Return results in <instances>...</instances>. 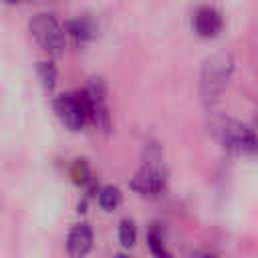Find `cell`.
Wrapping results in <instances>:
<instances>
[{
	"instance_id": "obj_1",
	"label": "cell",
	"mask_w": 258,
	"mask_h": 258,
	"mask_svg": "<svg viewBox=\"0 0 258 258\" xmlns=\"http://www.w3.org/2000/svg\"><path fill=\"white\" fill-rule=\"evenodd\" d=\"M30 32L36 42L50 54H60L64 48V30L52 14H36L30 20Z\"/></svg>"
},
{
	"instance_id": "obj_2",
	"label": "cell",
	"mask_w": 258,
	"mask_h": 258,
	"mask_svg": "<svg viewBox=\"0 0 258 258\" xmlns=\"http://www.w3.org/2000/svg\"><path fill=\"white\" fill-rule=\"evenodd\" d=\"M54 111L62 125L71 131H81L89 123V105L83 93H67L54 101Z\"/></svg>"
},
{
	"instance_id": "obj_3",
	"label": "cell",
	"mask_w": 258,
	"mask_h": 258,
	"mask_svg": "<svg viewBox=\"0 0 258 258\" xmlns=\"http://www.w3.org/2000/svg\"><path fill=\"white\" fill-rule=\"evenodd\" d=\"M218 135L224 147L240 153H254L258 151V137L244 125L234 121H222L218 127Z\"/></svg>"
},
{
	"instance_id": "obj_4",
	"label": "cell",
	"mask_w": 258,
	"mask_h": 258,
	"mask_svg": "<svg viewBox=\"0 0 258 258\" xmlns=\"http://www.w3.org/2000/svg\"><path fill=\"white\" fill-rule=\"evenodd\" d=\"M230 71H232V62H230L228 56L220 54V56L210 58V60L206 62L204 75H202V79H204V81H202L204 93H206V95H216V93L224 87V83H226Z\"/></svg>"
},
{
	"instance_id": "obj_5",
	"label": "cell",
	"mask_w": 258,
	"mask_h": 258,
	"mask_svg": "<svg viewBox=\"0 0 258 258\" xmlns=\"http://www.w3.org/2000/svg\"><path fill=\"white\" fill-rule=\"evenodd\" d=\"M131 187L141 196H157L165 187V173L157 165H145L133 175Z\"/></svg>"
},
{
	"instance_id": "obj_6",
	"label": "cell",
	"mask_w": 258,
	"mask_h": 258,
	"mask_svg": "<svg viewBox=\"0 0 258 258\" xmlns=\"http://www.w3.org/2000/svg\"><path fill=\"white\" fill-rule=\"evenodd\" d=\"M194 30L202 38H212L222 30V14L212 6H202L194 14Z\"/></svg>"
},
{
	"instance_id": "obj_7",
	"label": "cell",
	"mask_w": 258,
	"mask_h": 258,
	"mask_svg": "<svg viewBox=\"0 0 258 258\" xmlns=\"http://www.w3.org/2000/svg\"><path fill=\"white\" fill-rule=\"evenodd\" d=\"M93 248V232L87 224H77L67 238V252L71 258H85Z\"/></svg>"
},
{
	"instance_id": "obj_8",
	"label": "cell",
	"mask_w": 258,
	"mask_h": 258,
	"mask_svg": "<svg viewBox=\"0 0 258 258\" xmlns=\"http://www.w3.org/2000/svg\"><path fill=\"white\" fill-rule=\"evenodd\" d=\"M67 34L77 42H85L95 36V24L89 18H75L67 22Z\"/></svg>"
},
{
	"instance_id": "obj_9",
	"label": "cell",
	"mask_w": 258,
	"mask_h": 258,
	"mask_svg": "<svg viewBox=\"0 0 258 258\" xmlns=\"http://www.w3.org/2000/svg\"><path fill=\"white\" fill-rule=\"evenodd\" d=\"M99 206L105 212H113L115 208L121 206V191L113 185H105L99 189Z\"/></svg>"
},
{
	"instance_id": "obj_10",
	"label": "cell",
	"mask_w": 258,
	"mask_h": 258,
	"mask_svg": "<svg viewBox=\"0 0 258 258\" xmlns=\"http://www.w3.org/2000/svg\"><path fill=\"white\" fill-rule=\"evenodd\" d=\"M147 244H149V250L153 252L155 258H171L167 248H165V240H163V234L157 226H151L149 234H147Z\"/></svg>"
},
{
	"instance_id": "obj_11",
	"label": "cell",
	"mask_w": 258,
	"mask_h": 258,
	"mask_svg": "<svg viewBox=\"0 0 258 258\" xmlns=\"http://www.w3.org/2000/svg\"><path fill=\"white\" fill-rule=\"evenodd\" d=\"M36 73H38L40 83H42L48 91H50V89H54V83H56V69L52 67V62H46V60L38 62Z\"/></svg>"
},
{
	"instance_id": "obj_12",
	"label": "cell",
	"mask_w": 258,
	"mask_h": 258,
	"mask_svg": "<svg viewBox=\"0 0 258 258\" xmlns=\"http://www.w3.org/2000/svg\"><path fill=\"white\" fill-rule=\"evenodd\" d=\"M135 238H137V230H135V224L131 220H123L121 226H119V240L123 246H133L135 244Z\"/></svg>"
},
{
	"instance_id": "obj_13",
	"label": "cell",
	"mask_w": 258,
	"mask_h": 258,
	"mask_svg": "<svg viewBox=\"0 0 258 258\" xmlns=\"http://www.w3.org/2000/svg\"><path fill=\"white\" fill-rule=\"evenodd\" d=\"M73 179L77 183H81V185H85V183L91 181V171H89V167H87V163L83 159H77V163L73 167Z\"/></svg>"
},
{
	"instance_id": "obj_14",
	"label": "cell",
	"mask_w": 258,
	"mask_h": 258,
	"mask_svg": "<svg viewBox=\"0 0 258 258\" xmlns=\"http://www.w3.org/2000/svg\"><path fill=\"white\" fill-rule=\"evenodd\" d=\"M196 258H214V256H210V254H200V256H196Z\"/></svg>"
},
{
	"instance_id": "obj_15",
	"label": "cell",
	"mask_w": 258,
	"mask_h": 258,
	"mask_svg": "<svg viewBox=\"0 0 258 258\" xmlns=\"http://www.w3.org/2000/svg\"><path fill=\"white\" fill-rule=\"evenodd\" d=\"M8 2H16V0H8Z\"/></svg>"
},
{
	"instance_id": "obj_16",
	"label": "cell",
	"mask_w": 258,
	"mask_h": 258,
	"mask_svg": "<svg viewBox=\"0 0 258 258\" xmlns=\"http://www.w3.org/2000/svg\"><path fill=\"white\" fill-rule=\"evenodd\" d=\"M119 258H125V256H119Z\"/></svg>"
}]
</instances>
